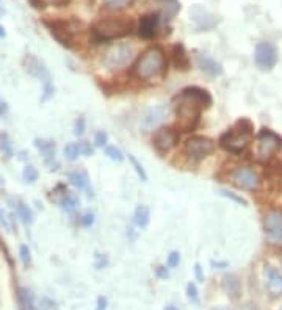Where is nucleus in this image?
Segmentation results:
<instances>
[{
	"instance_id": "46",
	"label": "nucleus",
	"mask_w": 282,
	"mask_h": 310,
	"mask_svg": "<svg viewBox=\"0 0 282 310\" xmlns=\"http://www.w3.org/2000/svg\"><path fill=\"white\" fill-rule=\"evenodd\" d=\"M194 276H196L197 282H204V273H202V268H201L199 263L194 265Z\"/></svg>"
},
{
	"instance_id": "13",
	"label": "nucleus",
	"mask_w": 282,
	"mask_h": 310,
	"mask_svg": "<svg viewBox=\"0 0 282 310\" xmlns=\"http://www.w3.org/2000/svg\"><path fill=\"white\" fill-rule=\"evenodd\" d=\"M160 24V14L159 13H149L139 18L138 22V36L143 39H154L159 30Z\"/></svg>"
},
{
	"instance_id": "39",
	"label": "nucleus",
	"mask_w": 282,
	"mask_h": 310,
	"mask_svg": "<svg viewBox=\"0 0 282 310\" xmlns=\"http://www.w3.org/2000/svg\"><path fill=\"white\" fill-rule=\"evenodd\" d=\"M79 149H80V155H85V157L93 155V146H91V143H88V141H80Z\"/></svg>"
},
{
	"instance_id": "47",
	"label": "nucleus",
	"mask_w": 282,
	"mask_h": 310,
	"mask_svg": "<svg viewBox=\"0 0 282 310\" xmlns=\"http://www.w3.org/2000/svg\"><path fill=\"white\" fill-rule=\"evenodd\" d=\"M53 305H55L53 301H50L47 298H42V301H41V308L42 310H50V308H53Z\"/></svg>"
},
{
	"instance_id": "11",
	"label": "nucleus",
	"mask_w": 282,
	"mask_h": 310,
	"mask_svg": "<svg viewBox=\"0 0 282 310\" xmlns=\"http://www.w3.org/2000/svg\"><path fill=\"white\" fill-rule=\"evenodd\" d=\"M232 182L235 183V185L238 188L242 190H248V191H254L257 190L259 183H260V177L259 174L254 171V169H251L249 166H238L235 168L232 174Z\"/></svg>"
},
{
	"instance_id": "44",
	"label": "nucleus",
	"mask_w": 282,
	"mask_h": 310,
	"mask_svg": "<svg viewBox=\"0 0 282 310\" xmlns=\"http://www.w3.org/2000/svg\"><path fill=\"white\" fill-rule=\"evenodd\" d=\"M74 133H76V135H83V133H85V119H83V118H79V119L76 121Z\"/></svg>"
},
{
	"instance_id": "32",
	"label": "nucleus",
	"mask_w": 282,
	"mask_h": 310,
	"mask_svg": "<svg viewBox=\"0 0 282 310\" xmlns=\"http://www.w3.org/2000/svg\"><path fill=\"white\" fill-rule=\"evenodd\" d=\"M105 155L110 160H113V162H122L124 160L122 152L116 146H107L105 147Z\"/></svg>"
},
{
	"instance_id": "22",
	"label": "nucleus",
	"mask_w": 282,
	"mask_h": 310,
	"mask_svg": "<svg viewBox=\"0 0 282 310\" xmlns=\"http://www.w3.org/2000/svg\"><path fill=\"white\" fill-rule=\"evenodd\" d=\"M69 182L73 183L77 190H85V191H88V196H93V190L90 187V180H88V177L85 173H80V171L70 173L69 174Z\"/></svg>"
},
{
	"instance_id": "21",
	"label": "nucleus",
	"mask_w": 282,
	"mask_h": 310,
	"mask_svg": "<svg viewBox=\"0 0 282 310\" xmlns=\"http://www.w3.org/2000/svg\"><path fill=\"white\" fill-rule=\"evenodd\" d=\"M191 18H193V21L196 22V25L201 28V30H207V28L214 27V24H215V21L212 19L210 14H208L205 10H202L201 7H194V8H193Z\"/></svg>"
},
{
	"instance_id": "48",
	"label": "nucleus",
	"mask_w": 282,
	"mask_h": 310,
	"mask_svg": "<svg viewBox=\"0 0 282 310\" xmlns=\"http://www.w3.org/2000/svg\"><path fill=\"white\" fill-rule=\"evenodd\" d=\"M105 308H107V298H104V296H99L96 310H105Z\"/></svg>"
},
{
	"instance_id": "34",
	"label": "nucleus",
	"mask_w": 282,
	"mask_h": 310,
	"mask_svg": "<svg viewBox=\"0 0 282 310\" xmlns=\"http://www.w3.org/2000/svg\"><path fill=\"white\" fill-rule=\"evenodd\" d=\"M187 296L193 304H199V293H197V287L193 282L187 285Z\"/></svg>"
},
{
	"instance_id": "27",
	"label": "nucleus",
	"mask_w": 282,
	"mask_h": 310,
	"mask_svg": "<svg viewBox=\"0 0 282 310\" xmlns=\"http://www.w3.org/2000/svg\"><path fill=\"white\" fill-rule=\"evenodd\" d=\"M14 207H16V213H18L19 219H21L24 224L28 225V224L33 222V213H32L30 207H28L27 204H24L22 201H18Z\"/></svg>"
},
{
	"instance_id": "14",
	"label": "nucleus",
	"mask_w": 282,
	"mask_h": 310,
	"mask_svg": "<svg viewBox=\"0 0 282 310\" xmlns=\"http://www.w3.org/2000/svg\"><path fill=\"white\" fill-rule=\"evenodd\" d=\"M265 285L271 298H280L282 296V274L277 268L271 265L265 266Z\"/></svg>"
},
{
	"instance_id": "35",
	"label": "nucleus",
	"mask_w": 282,
	"mask_h": 310,
	"mask_svg": "<svg viewBox=\"0 0 282 310\" xmlns=\"http://www.w3.org/2000/svg\"><path fill=\"white\" fill-rule=\"evenodd\" d=\"M19 256H21V260H22L24 265H30V262H32V252H30V249H28L27 245H21Z\"/></svg>"
},
{
	"instance_id": "38",
	"label": "nucleus",
	"mask_w": 282,
	"mask_h": 310,
	"mask_svg": "<svg viewBox=\"0 0 282 310\" xmlns=\"http://www.w3.org/2000/svg\"><path fill=\"white\" fill-rule=\"evenodd\" d=\"M221 193V196H224V197H228V199H231V201H234V202H237V204H242V205H248V202L243 199V197H240V196H237L235 193H232V191H226V190H221L220 191Z\"/></svg>"
},
{
	"instance_id": "52",
	"label": "nucleus",
	"mask_w": 282,
	"mask_h": 310,
	"mask_svg": "<svg viewBox=\"0 0 282 310\" xmlns=\"http://www.w3.org/2000/svg\"><path fill=\"white\" fill-rule=\"evenodd\" d=\"M165 310H177V307H174V305H166Z\"/></svg>"
},
{
	"instance_id": "53",
	"label": "nucleus",
	"mask_w": 282,
	"mask_h": 310,
	"mask_svg": "<svg viewBox=\"0 0 282 310\" xmlns=\"http://www.w3.org/2000/svg\"><path fill=\"white\" fill-rule=\"evenodd\" d=\"M212 310H231L228 307H215V308H212Z\"/></svg>"
},
{
	"instance_id": "20",
	"label": "nucleus",
	"mask_w": 282,
	"mask_h": 310,
	"mask_svg": "<svg viewBox=\"0 0 282 310\" xmlns=\"http://www.w3.org/2000/svg\"><path fill=\"white\" fill-rule=\"evenodd\" d=\"M166 118V110L165 107H154L146 111V115L143 118V125L145 129H154V127L160 125Z\"/></svg>"
},
{
	"instance_id": "31",
	"label": "nucleus",
	"mask_w": 282,
	"mask_h": 310,
	"mask_svg": "<svg viewBox=\"0 0 282 310\" xmlns=\"http://www.w3.org/2000/svg\"><path fill=\"white\" fill-rule=\"evenodd\" d=\"M22 177L28 183H35L38 180V177H39V173H38V169L33 165H27L24 168V171H22Z\"/></svg>"
},
{
	"instance_id": "29",
	"label": "nucleus",
	"mask_w": 282,
	"mask_h": 310,
	"mask_svg": "<svg viewBox=\"0 0 282 310\" xmlns=\"http://www.w3.org/2000/svg\"><path fill=\"white\" fill-rule=\"evenodd\" d=\"M135 0H104V7L111 11H119L127 7H132Z\"/></svg>"
},
{
	"instance_id": "15",
	"label": "nucleus",
	"mask_w": 282,
	"mask_h": 310,
	"mask_svg": "<svg viewBox=\"0 0 282 310\" xmlns=\"http://www.w3.org/2000/svg\"><path fill=\"white\" fill-rule=\"evenodd\" d=\"M24 66H25V69H27L33 77H36L38 80H41L42 83H44V87H46V85H52V82H50V74H49L47 67L42 64V63L36 58V56L27 55L25 58H24Z\"/></svg>"
},
{
	"instance_id": "37",
	"label": "nucleus",
	"mask_w": 282,
	"mask_h": 310,
	"mask_svg": "<svg viewBox=\"0 0 282 310\" xmlns=\"http://www.w3.org/2000/svg\"><path fill=\"white\" fill-rule=\"evenodd\" d=\"M0 150L7 155H13V146H11V141L8 139L7 135H2V138H0Z\"/></svg>"
},
{
	"instance_id": "5",
	"label": "nucleus",
	"mask_w": 282,
	"mask_h": 310,
	"mask_svg": "<svg viewBox=\"0 0 282 310\" xmlns=\"http://www.w3.org/2000/svg\"><path fill=\"white\" fill-rule=\"evenodd\" d=\"M42 24L46 25L52 38L63 47H74L77 35L80 33L82 24L77 21H63V19H44Z\"/></svg>"
},
{
	"instance_id": "50",
	"label": "nucleus",
	"mask_w": 282,
	"mask_h": 310,
	"mask_svg": "<svg viewBox=\"0 0 282 310\" xmlns=\"http://www.w3.org/2000/svg\"><path fill=\"white\" fill-rule=\"evenodd\" d=\"M4 113H7V104L4 101H0V115H4Z\"/></svg>"
},
{
	"instance_id": "49",
	"label": "nucleus",
	"mask_w": 282,
	"mask_h": 310,
	"mask_svg": "<svg viewBox=\"0 0 282 310\" xmlns=\"http://www.w3.org/2000/svg\"><path fill=\"white\" fill-rule=\"evenodd\" d=\"M212 266H215V268H226V266H228V262H215V260H212Z\"/></svg>"
},
{
	"instance_id": "19",
	"label": "nucleus",
	"mask_w": 282,
	"mask_h": 310,
	"mask_svg": "<svg viewBox=\"0 0 282 310\" xmlns=\"http://www.w3.org/2000/svg\"><path fill=\"white\" fill-rule=\"evenodd\" d=\"M221 287L231 299H238L240 294H242V284H240V279L235 274H226L221 280Z\"/></svg>"
},
{
	"instance_id": "51",
	"label": "nucleus",
	"mask_w": 282,
	"mask_h": 310,
	"mask_svg": "<svg viewBox=\"0 0 282 310\" xmlns=\"http://www.w3.org/2000/svg\"><path fill=\"white\" fill-rule=\"evenodd\" d=\"M7 36V32H5V28L0 25V38H5Z\"/></svg>"
},
{
	"instance_id": "30",
	"label": "nucleus",
	"mask_w": 282,
	"mask_h": 310,
	"mask_svg": "<svg viewBox=\"0 0 282 310\" xmlns=\"http://www.w3.org/2000/svg\"><path fill=\"white\" fill-rule=\"evenodd\" d=\"M64 157L69 160V162H74L79 159L80 155V149H79V143H69L64 146Z\"/></svg>"
},
{
	"instance_id": "24",
	"label": "nucleus",
	"mask_w": 282,
	"mask_h": 310,
	"mask_svg": "<svg viewBox=\"0 0 282 310\" xmlns=\"http://www.w3.org/2000/svg\"><path fill=\"white\" fill-rule=\"evenodd\" d=\"M19 302H21V308L22 310H38L36 302H35V296L32 293V290H28L25 287L19 288Z\"/></svg>"
},
{
	"instance_id": "18",
	"label": "nucleus",
	"mask_w": 282,
	"mask_h": 310,
	"mask_svg": "<svg viewBox=\"0 0 282 310\" xmlns=\"http://www.w3.org/2000/svg\"><path fill=\"white\" fill-rule=\"evenodd\" d=\"M196 63H197V67H199L202 72L212 75V77H218L223 74V67L220 63H217L214 58H210L208 55H197L196 56Z\"/></svg>"
},
{
	"instance_id": "1",
	"label": "nucleus",
	"mask_w": 282,
	"mask_h": 310,
	"mask_svg": "<svg viewBox=\"0 0 282 310\" xmlns=\"http://www.w3.org/2000/svg\"><path fill=\"white\" fill-rule=\"evenodd\" d=\"M173 105L177 116L179 130L191 132L199 124L202 111L212 105V96L204 88L188 87L183 88L173 99Z\"/></svg>"
},
{
	"instance_id": "45",
	"label": "nucleus",
	"mask_w": 282,
	"mask_h": 310,
	"mask_svg": "<svg viewBox=\"0 0 282 310\" xmlns=\"http://www.w3.org/2000/svg\"><path fill=\"white\" fill-rule=\"evenodd\" d=\"M155 273H157V276L160 279H168L169 277V271H168L166 266H157L155 268Z\"/></svg>"
},
{
	"instance_id": "41",
	"label": "nucleus",
	"mask_w": 282,
	"mask_h": 310,
	"mask_svg": "<svg viewBox=\"0 0 282 310\" xmlns=\"http://www.w3.org/2000/svg\"><path fill=\"white\" fill-rule=\"evenodd\" d=\"M93 222H94V213H91V211L83 213V216L80 218V224L83 225V227H91Z\"/></svg>"
},
{
	"instance_id": "33",
	"label": "nucleus",
	"mask_w": 282,
	"mask_h": 310,
	"mask_svg": "<svg viewBox=\"0 0 282 310\" xmlns=\"http://www.w3.org/2000/svg\"><path fill=\"white\" fill-rule=\"evenodd\" d=\"M129 160H130V163H132V166H133V169H135V173L138 174V177L143 180V182H146V180H148V174H146V171H145V168L141 166V163L133 157V155H129Z\"/></svg>"
},
{
	"instance_id": "16",
	"label": "nucleus",
	"mask_w": 282,
	"mask_h": 310,
	"mask_svg": "<svg viewBox=\"0 0 282 310\" xmlns=\"http://www.w3.org/2000/svg\"><path fill=\"white\" fill-rule=\"evenodd\" d=\"M151 4L155 5L157 11L160 14V18L171 21L176 14L180 11V2L179 0H151Z\"/></svg>"
},
{
	"instance_id": "43",
	"label": "nucleus",
	"mask_w": 282,
	"mask_h": 310,
	"mask_svg": "<svg viewBox=\"0 0 282 310\" xmlns=\"http://www.w3.org/2000/svg\"><path fill=\"white\" fill-rule=\"evenodd\" d=\"M108 265V259L105 256H101V254H96V263L94 266L97 268V270H102V268H105Z\"/></svg>"
},
{
	"instance_id": "7",
	"label": "nucleus",
	"mask_w": 282,
	"mask_h": 310,
	"mask_svg": "<svg viewBox=\"0 0 282 310\" xmlns=\"http://www.w3.org/2000/svg\"><path fill=\"white\" fill-rule=\"evenodd\" d=\"M277 150H282V136L270 129H262L257 135V157L268 160Z\"/></svg>"
},
{
	"instance_id": "17",
	"label": "nucleus",
	"mask_w": 282,
	"mask_h": 310,
	"mask_svg": "<svg viewBox=\"0 0 282 310\" xmlns=\"http://www.w3.org/2000/svg\"><path fill=\"white\" fill-rule=\"evenodd\" d=\"M171 61L173 66L179 70H187L190 67V56L182 42H177L171 47Z\"/></svg>"
},
{
	"instance_id": "42",
	"label": "nucleus",
	"mask_w": 282,
	"mask_h": 310,
	"mask_svg": "<svg viewBox=\"0 0 282 310\" xmlns=\"http://www.w3.org/2000/svg\"><path fill=\"white\" fill-rule=\"evenodd\" d=\"M0 225H2V227L7 230V232H10L11 230V225H10V221H8V218H7V213L4 211V208L0 207Z\"/></svg>"
},
{
	"instance_id": "40",
	"label": "nucleus",
	"mask_w": 282,
	"mask_h": 310,
	"mask_svg": "<svg viewBox=\"0 0 282 310\" xmlns=\"http://www.w3.org/2000/svg\"><path fill=\"white\" fill-rule=\"evenodd\" d=\"M168 266L169 268H176L179 263H180V254L177 252V251H173L171 254H169V256H168Z\"/></svg>"
},
{
	"instance_id": "6",
	"label": "nucleus",
	"mask_w": 282,
	"mask_h": 310,
	"mask_svg": "<svg viewBox=\"0 0 282 310\" xmlns=\"http://www.w3.org/2000/svg\"><path fill=\"white\" fill-rule=\"evenodd\" d=\"M215 150V143L207 136H191L183 144V153L193 162L204 160Z\"/></svg>"
},
{
	"instance_id": "25",
	"label": "nucleus",
	"mask_w": 282,
	"mask_h": 310,
	"mask_svg": "<svg viewBox=\"0 0 282 310\" xmlns=\"http://www.w3.org/2000/svg\"><path fill=\"white\" fill-rule=\"evenodd\" d=\"M151 219V210L146 205H138L133 213V222L138 227H146Z\"/></svg>"
},
{
	"instance_id": "8",
	"label": "nucleus",
	"mask_w": 282,
	"mask_h": 310,
	"mask_svg": "<svg viewBox=\"0 0 282 310\" xmlns=\"http://www.w3.org/2000/svg\"><path fill=\"white\" fill-rule=\"evenodd\" d=\"M263 232L271 245L282 246V208L266 211L263 216Z\"/></svg>"
},
{
	"instance_id": "36",
	"label": "nucleus",
	"mask_w": 282,
	"mask_h": 310,
	"mask_svg": "<svg viewBox=\"0 0 282 310\" xmlns=\"http://www.w3.org/2000/svg\"><path fill=\"white\" fill-rule=\"evenodd\" d=\"M107 141H108V135H107V132H104V130H99V132L94 135V144H96L97 147L107 146Z\"/></svg>"
},
{
	"instance_id": "3",
	"label": "nucleus",
	"mask_w": 282,
	"mask_h": 310,
	"mask_svg": "<svg viewBox=\"0 0 282 310\" xmlns=\"http://www.w3.org/2000/svg\"><path fill=\"white\" fill-rule=\"evenodd\" d=\"M168 69L166 55L162 47L152 46L138 56L133 66V74L139 80H152L163 77Z\"/></svg>"
},
{
	"instance_id": "10",
	"label": "nucleus",
	"mask_w": 282,
	"mask_h": 310,
	"mask_svg": "<svg viewBox=\"0 0 282 310\" xmlns=\"http://www.w3.org/2000/svg\"><path fill=\"white\" fill-rule=\"evenodd\" d=\"M179 143V133L171 127H160L152 135V146L159 153H168Z\"/></svg>"
},
{
	"instance_id": "2",
	"label": "nucleus",
	"mask_w": 282,
	"mask_h": 310,
	"mask_svg": "<svg viewBox=\"0 0 282 310\" xmlns=\"http://www.w3.org/2000/svg\"><path fill=\"white\" fill-rule=\"evenodd\" d=\"M135 28V21L127 16H108L101 18L90 30V36L94 44L101 42H110L115 39H121L129 36Z\"/></svg>"
},
{
	"instance_id": "4",
	"label": "nucleus",
	"mask_w": 282,
	"mask_h": 310,
	"mask_svg": "<svg viewBox=\"0 0 282 310\" xmlns=\"http://www.w3.org/2000/svg\"><path fill=\"white\" fill-rule=\"evenodd\" d=\"M252 138H254L252 122L246 118H242L220 136L218 143L226 152L238 155L246 149V146L251 143Z\"/></svg>"
},
{
	"instance_id": "9",
	"label": "nucleus",
	"mask_w": 282,
	"mask_h": 310,
	"mask_svg": "<svg viewBox=\"0 0 282 310\" xmlns=\"http://www.w3.org/2000/svg\"><path fill=\"white\" fill-rule=\"evenodd\" d=\"M133 47L125 44V42H121V44H115L111 46L105 53H104V64L108 67V69H116V67H122L125 66L132 60L133 56Z\"/></svg>"
},
{
	"instance_id": "23",
	"label": "nucleus",
	"mask_w": 282,
	"mask_h": 310,
	"mask_svg": "<svg viewBox=\"0 0 282 310\" xmlns=\"http://www.w3.org/2000/svg\"><path fill=\"white\" fill-rule=\"evenodd\" d=\"M35 146L38 147V150L42 153V157L47 163L53 162L55 159V143L53 141H47V139H35Z\"/></svg>"
},
{
	"instance_id": "26",
	"label": "nucleus",
	"mask_w": 282,
	"mask_h": 310,
	"mask_svg": "<svg viewBox=\"0 0 282 310\" xmlns=\"http://www.w3.org/2000/svg\"><path fill=\"white\" fill-rule=\"evenodd\" d=\"M60 205L64 211H67V213H70V211H74L79 205V197L77 194L74 193H69V191H64L61 199H60Z\"/></svg>"
},
{
	"instance_id": "12",
	"label": "nucleus",
	"mask_w": 282,
	"mask_h": 310,
	"mask_svg": "<svg viewBox=\"0 0 282 310\" xmlns=\"http://www.w3.org/2000/svg\"><path fill=\"white\" fill-rule=\"evenodd\" d=\"M254 60H256V64L260 69L270 70L277 63V50L273 44H270V42H260V44H257V47H256Z\"/></svg>"
},
{
	"instance_id": "28",
	"label": "nucleus",
	"mask_w": 282,
	"mask_h": 310,
	"mask_svg": "<svg viewBox=\"0 0 282 310\" xmlns=\"http://www.w3.org/2000/svg\"><path fill=\"white\" fill-rule=\"evenodd\" d=\"M32 4L33 8L36 10H42L47 7H66L70 0H28Z\"/></svg>"
}]
</instances>
